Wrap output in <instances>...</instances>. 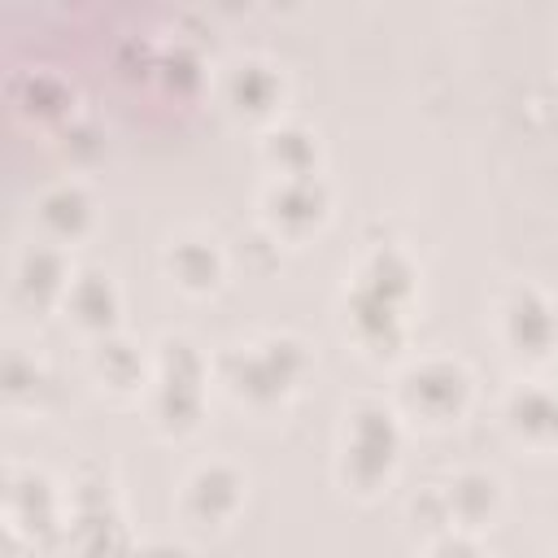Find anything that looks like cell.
I'll use <instances>...</instances> for the list:
<instances>
[{
  "mask_svg": "<svg viewBox=\"0 0 558 558\" xmlns=\"http://www.w3.org/2000/svg\"><path fill=\"white\" fill-rule=\"evenodd\" d=\"M39 218H44L57 235H70V231L83 227V218H87V201H83L78 187H52V192L39 201Z\"/></svg>",
  "mask_w": 558,
  "mask_h": 558,
  "instance_id": "cell-1",
  "label": "cell"
},
{
  "mask_svg": "<svg viewBox=\"0 0 558 558\" xmlns=\"http://www.w3.org/2000/svg\"><path fill=\"white\" fill-rule=\"evenodd\" d=\"M57 262V253H48V248H31V253H22V262H17V292H26V296H35V288H61V279H65V270L61 266H52Z\"/></svg>",
  "mask_w": 558,
  "mask_h": 558,
  "instance_id": "cell-2",
  "label": "cell"
}]
</instances>
